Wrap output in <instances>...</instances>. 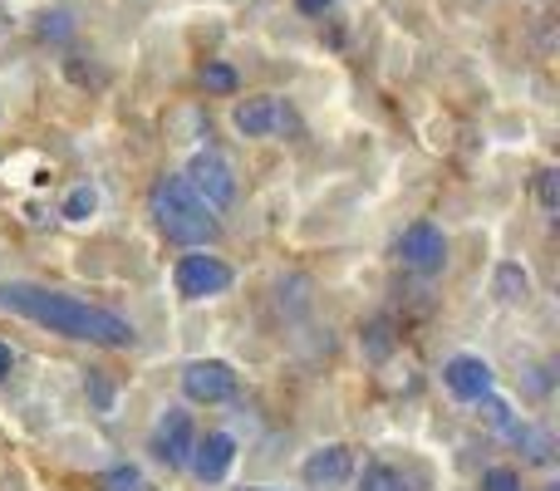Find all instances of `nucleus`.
Wrapping results in <instances>:
<instances>
[{
    "mask_svg": "<svg viewBox=\"0 0 560 491\" xmlns=\"http://www.w3.org/2000/svg\"><path fill=\"white\" fill-rule=\"evenodd\" d=\"M0 305L15 309V315H25V319H35V325H45L49 335L89 339V344H108V349L133 344V325L118 319L114 309L84 305V300L59 295V290H45V285H30V280H10V285H0Z\"/></svg>",
    "mask_w": 560,
    "mask_h": 491,
    "instance_id": "f257e3e1",
    "label": "nucleus"
},
{
    "mask_svg": "<svg viewBox=\"0 0 560 491\" xmlns=\"http://www.w3.org/2000/svg\"><path fill=\"white\" fill-rule=\"evenodd\" d=\"M148 207H153L158 232L177 246H207V242H217V232H222L212 207L187 187V177H158L153 192H148Z\"/></svg>",
    "mask_w": 560,
    "mask_h": 491,
    "instance_id": "f03ea898",
    "label": "nucleus"
},
{
    "mask_svg": "<svg viewBox=\"0 0 560 491\" xmlns=\"http://www.w3.org/2000/svg\"><path fill=\"white\" fill-rule=\"evenodd\" d=\"M187 187H192L197 197H202L212 212H222V207H232V197H236V177H232V167H226V157L222 153H192V163H187Z\"/></svg>",
    "mask_w": 560,
    "mask_h": 491,
    "instance_id": "7ed1b4c3",
    "label": "nucleus"
},
{
    "mask_svg": "<svg viewBox=\"0 0 560 491\" xmlns=\"http://www.w3.org/2000/svg\"><path fill=\"white\" fill-rule=\"evenodd\" d=\"M177 280V295L183 300H207V295H222L232 285V266H222L217 256H183L173 270Z\"/></svg>",
    "mask_w": 560,
    "mask_h": 491,
    "instance_id": "20e7f679",
    "label": "nucleus"
},
{
    "mask_svg": "<svg viewBox=\"0 0 560 491\" xmlns=\"http://www.w3.org/2000/svg\"><path fill=\"white\" fill-rule=\"evenodd\" d=\"M183 394L192 398V404H226V398L236 394L232 364H222V359H192V364L183 369Z\"/></svg>",
    "mask_w": 560,
    "mask_h": 491,
    "instance_id": "39448f33",
    "label": "nucleus"
},
{
    "mask_svg": "<svg viewBox=\"0 0 560 491\" xmlns=\"http://www.w3.org/2000/svg\"><path fill=\"white\" fill-rule=\"evenodd\" d=\"M398 260H404L408 270H418V276H433V270H443V260H447L443 232H438L433 222H413L404 236H398Z\"/></svg>",
    "mask_w": 560,
    "mask_h": 491,
    "instance_id": "423d86ee",
    "label": "nucleus"
},
{
    "mask_svg": "<svg viewBox=\"0 0 560 491\" xmlns=\"http://www.w3.org/2000/svg\"><path fill=\"white\" fill-rule=\"evenodd\" d=\"M192 443H197L192 418H187L183 408H167V413L158 418V428H153V453H158V463L187 467V457H192Z\"/></svg>",
    "mask_w": 560,
    "mask_h": 491,
    "instance_id": "0eeeda50",
    "label": "nucleus"
},
{
    "mask_svg": "<svg viewBox=\"0 0 560 491\" xmlns=\"http://www.w3.org/2000/svg\"><path fill=\"white\" fill-rule=\"evenodd\" d=\"M232 124L242 128L246 138H271V133H285V128H290V114H285V104H280V98L261 94V98H246V104H236Z\"/></svg>",
    "mask_w": 560,
    "mask_h": 491,
    "instance_id": "6e6552de",
    "label": "nucleus"
},
{
    "mask_svg": "<svg viewBox=\"0 0 560 491\" xmlns=\"http://www.w3.org/2000/svg\"><path fill=\"white\" fill-rule=\"evenodd\" d=\"M443 384L453 388L457 398L477 404V398L492 394V364H487V359H477V354H457V359H447Z\"/></svg>",
    "mask_w": 560,
    "mask_h": 491,
    "instance_id": "1a4fd4ad",
    "label": "nucleus"
},
{
    "mask_svg": "<svg viewBox=\"0 0 560 491\" xmlns=\"http://www.w3.org/2000/svg\"><path fill=\"white\" fill-rule=\"evenodd\" d=\"M232 463H236V443L226 433H207L202 443H192V457H187L197 482H222L232 472Z\"/></svg>",
    "mask_w": 560,
    "mask_h": 491,
    "instance_id": "9d476101",
    "label": "nucleus"
},
{
    "mask_svg": "<svg viewBox=\"0 0 560 491\" xmlns=\"http://www.w3.org/2000/svg\"><path fill=\"white\" fill-rule=\"evenodd\" d=\"M349 472H354V453L349 447H319V453L305 457V467H300V477H305L310 487H339L349 482Z\"/></svg>",
    "mask_w": 560,
    "mask_h": 491,
    "instance_id": "9b49d317",
    "label": "nucleus"
},
{
    "mask_svg": "<svg viewBox=\"0 0 560 491\" xmlns=\"http://www.w3.org/2000/svg\"><path fill=\"white\" fill-rule=\"evenodd\" d=\"M516 443H526V457L532 463H551L556 457V443H551V433H532V428H516Z\"/></svg>",
    "mask_w": 560,
    "mask_h": 491,
    "instance_id": "f8f14e48",
    "label": "nucleus"
},
{
    "mask_svg": "<svg viewBox=\"0 0 560 491\" xmlns=\"http://www.w3.org/2000/svg\"><path fill=\"white\" fill-rule=\"evenodd\" d=\"M359 491H408V482L394 467H369V472L359 477Z\"/></svg>",
    "mask_w": 560,
    "mask_h": 491,
    "instance_id": "ddd939ff",
    "label": "nucleus"
},
{
    "mask_svg": "<svg viewBox=\"0 0 560 491\" xmlns=\"http://www.w3.org/2000/svg\"><path fill=\"white\" fill-rule=\"evenodd\" d=\"M497 295H502V300H522L526 295V270L522 266H502V270H497Z\"/></svg>",
    "mask_w": 560,
    "mask_h": 491,
    "instance_id": "4468645a",
    "label": "nucleus"
},
{
    "mask_svg": "<svg viewBox=\"0 0 560 491\" xmlns=\"http://www.w3.org/2000/svg\"><path fill=\"white\" fill-rule=\"evenodd\" d=\"M94 207H98V192H94V187H74V192H69V202H65V217H69V222H84Z\"/></svg>",
    "mask_w": 560,
    "mask_h": 491,
    "instance_id": "2eb2a0df",
    "label": "nucleus"
},
{
    "mask_svg": "<svg viewBox=\"0 0 560 491\" xmlns=\"http://www.w3.org/2000/svg\"><path fill=\"white\" fill-rule=\"evenodd\" d=\"M108 491H148V482L138 477V467H114V472L104 477Z\"/></svg>",
    "mask_w": 560,
    "mask_h": 491,
    "instance_id": "dca6fc26",
    "label": "nucleus"
},
{
    "mask_svg": "<svg viewBox=\"0 0 560 491\" xmlns=\"http://www.w3.org/2000/svg\"><path fill=\"white\" fill-rule=\"evenodd\" d=\"M202 84L217 89V94H232V89H236V74H232L226 65H207V69H202Z\"/></svg>",
    "mask_w": 560,
    "mask_h": 491,
    "instance_id": "f3484780",
    "label": "nucleus"
},
{
    "mask_svg": "<svg viewBox=\"0 0 560 491\" xmlns=\"http://www.w3.org/2000/svg\"><path fill=\"white\" fill-rule=\"evenodd\" d=\"M482 491H522V482H516L512 467H492V472L482 477Z\"/></svg>",
    "mask_w": 560,
    "mask_h": 491,
    "instance_id": "a211bd4d",
    "label": "nucleus"
},
{
    "mask_svg": "<svg viewBox=\"0 0 560 491\" xmlns=\"http://www.w3.org/2000/svg\"><path fill=\"white\" fill-rule=\"evenodd\" d=\"M556 183H560V173H556V167H546V173H541V202L546 207H556Z\"/></svg>",
    "mask_w": 560,
    "mask_h": 491,
    "instance_id": "6ab92c4d",
    "label": "nucleus"
},
{
    "mask_svg": "<svg viewBox=\"0 0 560 491\" xmlns=\"http://www.w3.org/2000/svg\"><path fill=\"white\" fill-rule=\"evenodd\" d=\"M295 5H300V10H305V15H325V10H329V5H335V0H295Z\"/></svg>",
    "mask_w": 560,
    "mask_h": 491,
    "instance_id": "aec40b11",
    "label": "nucleus"
},
{
    "mask_svg": "<svg viewBox=\"0 0 560 491\" xmlns=\"http://www.w3.org/2000/svg\"><path fill=\"white\" fill-rule=\"evenodd\" d=\"M10 374V344H0V378Z\"/></svg>",
    "mask_w": 560,
    "mask_h": 491,
    "instance_id": "412c9836",
    "label": "nucleus"
}]
</instances>
